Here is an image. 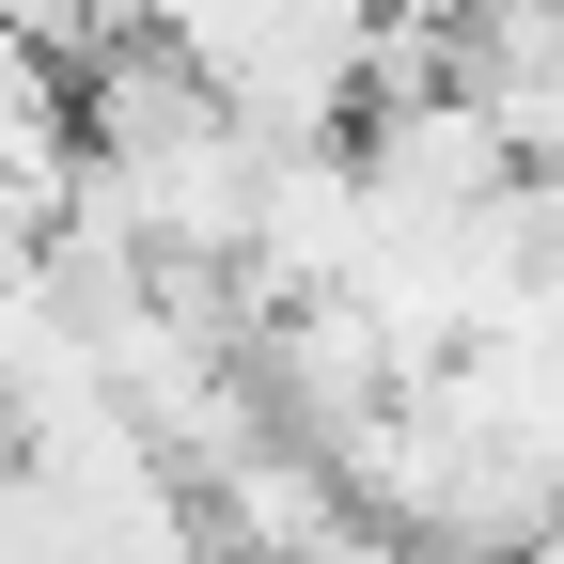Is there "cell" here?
<instances>
[{
    "label": "cell",
    "mask_w": 564,
    "mask_h": 564,
    "mask_svg": "<svg viewBox=\"0 0 564 564\" xmlns=\"http://www.w3.org/2000/svg\"><path fill=\"white\" fill-rule=\"evenodd\" d=\"M188 533H220V564H329L345 533H361V518H345L329 455H299V440L267 423L251 455H220V470L188 486Z\"/></svg>",
    "instance_id": "obj_1"
}]
</instances>
